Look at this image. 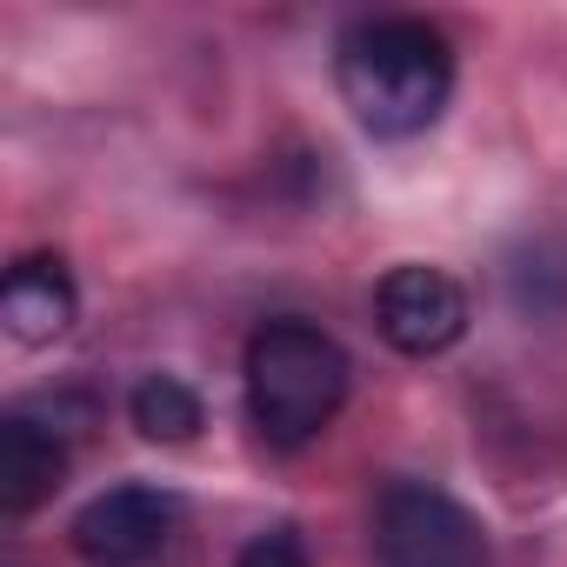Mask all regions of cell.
I'll use <instances>...</instances> for the list:
<instances>
[{"instance_id":"7a4b0ae2","label":"cell","mask_w":567,"mask_h":567,"mask_svg":"<svg viewBox=\"0 0 567 567\" xmlns=\"http://www.w3.org/2000/svg\"><path fill=\"white\" fill-rule=\"evenodd\" d=\"M240 381H247V414H254L267 447H308L334 427L348 381H354V361L321 321L274 315L254 328Z\"/></svg>"},{"instance_id":"9c48e42d","label":"cell","mask_w":567,"mask_h":567,"mask_svg":"<svg viewBox=\"0 0 567 567\" xmlns=\"http://www.w3.org/2000/svg\"><path fill=\"white\" fill-rule=\"evenodd\" d=\"M234 567H315V560H308V547H301L295 527H267V534H254L234 554Z\"/></svg>"},{"instance_id":"6da1fadb","label":"cell","mask_w":567,"mask_h":567,"mask_svg":"<svg viewBox=\"0 0 567 567\" xmlns=\"http://www.w3.org/2000/svg\"><path fill=\"white\" fill-rule=\"evenodd\" d=\"M334 87L348 114L381 141L427 134L454 101V48L421 14L354 21L334 48Z\"/></svg>"},{"instance_id":"277c9868","label":"cell","mask_w":567,"mask_h":567,"mask_svg":"<svg viewBox=\"0 0 567 567\" xmlns=\"http://www.w3.org/2000/svg\"><path fill=\"white\" fill-rule=\"evenodd\" d=\"M181 534V494L154 481H121L74 514V554L87 567H154Z\"/></svg>"},{"instance_id":"8992f818","label":"cell","mask_w":567,"mask_h":567,"mask_svg":"<svg viewBox=\"0 0 567 567\" xmlns=\"http://www.w3.org/2000/svg\"><path fill=\"white\" fill-rule=\"evenodd\" d=\"M81 315V295H74V274L54 260V254H28L8 267V280H0V321H8V334L21 348H48L74 328Z\"/></svg>"},{"instance_id":"5b68a950","label":"cell","mask_w":567,"mask_h":567,"mask_svg":"<svg viewBox=\"0 0 567 567\" xmlns=\"http://www.w3.org/2000/svg\"><path fill=\"white\" fill-rule=\"evenodd\" d=\"M374 328L394 354H447L461 334H467V288L447 274V267H388L381 288H374Z\"/></svg>"},{"instance_id":"52a82bcc","label":"cell","mask_w":567,"mask_h":567,"mask_svg":"<svg viewBox=\"0 0 567 567\" xmlns=\"http://www.w3.org/2000/svg\"><path fill=\"white\" fill-rule=\"evenodd\" d=\"M61 481H68L61 427H48L28 408H14L8 421H0V507H8V514H34Z\"/></svg>"},{"instance_id":"3957f363","label":"cell","mask_w":567,"mask_h":567,"mask_svg":"<svg viewBox=\"0 0 567 567\" xmlns=\"http://www.w3.org/2000/svg\"><path fill=\"white\" fill-rule=\"evenodd\" d=\"M381 567H487V527L434 481H394L374 507Z\"/></svg>"},{"instance_id":"ba28073f","label":"cell","mask_w":567,"mask_h":567,"mask_svg":"<svg viewBox=\"0 0 567 567\" xmlns=\"http://www.w3.org/2000/svg\"><path fill=\"white\" fill-rule=\"evenodd\" d=\"M127 414H134V427H141L147 441H161V447H181V441H194V434L207 427V408H200V394H194L181 374H147V381L127 394Z\"/></svg>"}]
</instances>
